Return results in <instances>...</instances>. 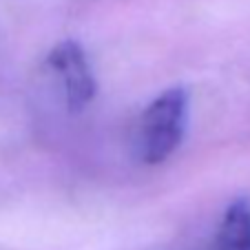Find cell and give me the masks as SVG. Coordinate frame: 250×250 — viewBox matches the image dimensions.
<instances>
[{
  "instance_id": "cell-1",
  "label": "cell",
  "mask_w": 250,
  "mask_h": 250,
  "mask_svg": "<svg viewBox=\"0 0 250 250\" xmlns=\"http://www.w3.org/2000/svg\"><path fill=\"white\" fill-rule=\"evenodd\" d=\"M188 124V91L170 86L148 104L137 128V157L155 166L180 148Z\"/></svg>"
},
{
  "instance_id": "cell-2",
  "label": "cell",
  "mask_w": 250,
  "mask_h": 250,
  "mask_svg": "<svg viewBox=\"0 0 250 250\" xmlns=\"http://www.w3.org/2000/svg\"><path fill=\"white\" fill-rule=\"evenodd\" d=\"M47 66L62 84L64 104L71 113H80L98 95V80L86 51L78 40H62L47 53Z\"/></svg>"
},
{
  "instance_id": "cell-3",
  "label": "cell",
  "mask_w": 250,
  "mask_h": 250,
  "mask_svg": "<svg viewBox=\"0 0 250 250\" xmlns=\"http://www.w3.org/2000/svg\"><path fill=\"white\" fill-rule=\"evenodd\" d=\"M215 250H250V199L239 197L226 208Z\"/></svg>"
}]
</instances>
